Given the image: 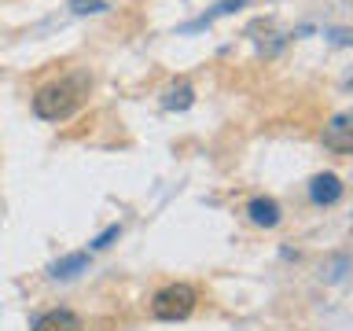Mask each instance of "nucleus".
Returning <instances> with one entry per match:
<instances>
[{
  "mask_svg": "<svg viewBox=\"0 0 353 331\" xmlns=\"http://www.w3.org/2000/svg\"><path fill=\"white\" fill-rule=\"evenodd\" d=\"M88 269V254H66V258H59L52 265V276L55 280H74L77 272Z\"/></svg>",
  "mask_w": 353,
  "mask_h": 331,
  "instance_id": "8",
  "label": "nucleus"
},
{
  "mask_svg": "<svg viewBox=\"0 0 353 331\" xmlns=\"http://www.w3.org/2000/svg\"><path fill=\"white\" fill-rule=\"evenodd\" d=\"M309 199H313L316 206H335L342 199V181L335 173H316L313 181H309Z\"/></svg>",
  "mask_w": 353,
  "mask_h": 331,
  "instance_id": "4",
  "label": "nucleus"
},
{
  "mask_svg": "<svg viewBox=\"0 0 353 331\" xmlns=\"http://www.w3.org/2000/svg\"><path fill=\"white\" fill-rule=\"evenodd\" d=\"M70 8L77 15H99V11H107V0H70Z\"/></svg>",
  "mask_w": 353,
  "mask_h": 331,
  "instance_id": "10",
  "label": "nucleus"
},
{
  "mask_svg": "<svg viewBox=\"0 0 353 331\" xmlns=\"http://www.w3.org/2000/svg\"><path fill=\"white\" fill-rule=\"evenodd\" d=\"M77 107H81V85L77 81H52L33 96V114L44 121H66Z\"/></svg>",
  "mask_w": 353,
  "mask_h": 331,
  "instance_id": "1",
  "label": "nucleus"
},
{
  "mask_svg": "<svg viewBox=\"0 0 353 331\" xmlns=\"http://www.w3.org/2000/svg\"><path fill=\"white\" fill-rule=\"evenodd\" d=\"M239 4H247V0H221V4H217L214 11H210V15H203L199 22H192V26H184V30H199V26H206V22H214L217 15H228V11H236Z\"/></svg>",
  "mask_w": 353,
  "mask_h": 331,
  "instance_id": "9",
  "label": "nucleus"
},
{
  "mask_svg": "<svg viewBox=\"0 0 353 331\" xmlns=\"http://www.w3.org/2000/svg\"><path fill=\"white\" fill-rule=\"evenodd\" d=\"M195 287H188V283H170V287H162L159 294L151 298V313L159 317V320H188L192 317V309H195Z\"/></svg>",
  "mask_w": 353,
  "mask_h": 331,
  "instance_id": "2",
  "label": "nucleus"
},
{
  "mask_svg": "<svg viewBox=\"0 0 353 331\" xmlns=\"http://www.w3.org/2000/svg\"><path fill=\"white\" fill-rule=\"evenodd\" d=\"M192 103H195V88L188 85V81L170 85V88H165V96H162V107L165 110H188Z\"/></svg>",
  "mask_w": 353,
  "mask_h": 331,
  "instance_id": "7",
  "label": "nucleus"
},
{
  "mask_svg": "<svg viewBox=\"0 0 353 331\" xmlns=\"http://www.w3.org/2000/svg\"><path fill=\"white\" fill-rule=\"evenodd\" d=\"M247 214H250L254 225H261V228H276V225H280V203H276V199H269V195L250 199Z\"/></svg>",
  "mask_w": 353,
  "mask_h": 331,
  "instance_id": "6",
  "label": "nucleus"
},
{
  "mask_svg": "<svg viewBox=\"0 0 353 331\" xmlns=\"http://www.w3.org/2000/svg\"><path fill=\"white\" fill-rule=\"evenodd\" d=\"M33 331H85V324L77 313H70V309H48L44 317H37Z\"/></svg>",
  "mask_w": 353,
  "mask_h": 331,
  "instance_id": "5",
  "label": "nucleus"
},
{
  "mask_svg": "<svg viewBox=\"0 0 353 331\" xmlns=\"http://www.w3.org/2000/svg\"><path fill=\"white\" fill-rule=\"evenodd\" d=\"M324 148L335 151V154L353 151V118L350 114H335L324 126Z\"/></svg>",
  "mask_w": 353,
  "mask_h": 331,
  "instance_id": "3",
  "label": "nucleus"
},
{
  "mask_svg": "<svg viewBox=\"0 0 353 331\" xmlns=\"http://www.w3.org/2000/svg\"><path fill=\"white\" fill-rule=\"evenodd\" d=\"M121 236V225H110L107 232H99V236L92 239V250H103V247H110V243H114Z\"/></svg>",
  "mask_w": 353,
  "mask_h": 331,
  "instance_id": "11",
  "label": "nucleus"
}]
</instances>
